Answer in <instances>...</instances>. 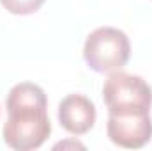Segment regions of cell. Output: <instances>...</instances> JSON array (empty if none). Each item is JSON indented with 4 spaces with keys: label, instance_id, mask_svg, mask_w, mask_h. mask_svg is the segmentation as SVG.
Here are the masks:
<instances>
[{
    "label": "cell",
    "instance_id": "cell-1",
    "mask_svg": "<svg viewBox=\"0 0 152 151\" xmlns=\"http://www.w3.org/2000/svg\"><path fill=\"white\" fill-rule=\"evenodd\" d=\"M131 57V43L126 32L115 27H99L88 34L83 46V59L96 73L120 71Z\"/></svg>",
    "mask_w": 152,
    "mask_h": 151
},
{
    "label": "cell",
    "instance_id": "cell-2",
    "mask_svg": "<svg viewBox=\"0 0 152 151\" xmlns=\"http://www.w3.org/2000/svg\"><path fill=\"white\" fill-rule=\"evenodd\" d=\"M103 100L108 114H149L152 87L138 75L113 71L103 85Z\"/></svg>",
    "mask_w": 152,
    "mask_h": 151
},
{
    "label": "cell",
    "instance_id": "cell-3",
    "mask_svg": "<svg viewBox=\"0 0 152 151\" xmlns=\"http://www.w3.org/2000/svg\"><path fill=\"white\" fill-rule=\"evenodd\" d=\"M51 133L48 109L23 107L7 110L4 124V142L16 151H32L41 148Z\"/></svg>",
    "mask_w": 152,
    "mask_h": 151
},
{
    "label": "cell",
    "instance_id": "cell-4",
    "mask_svg": "<svg viewBox=\"0 0 152 151\" xmlns=\"http://www.w3.org/2000/svg\"><path fill=\"white\" fill-rule=\"evenodd\" d=\"M106 133L118 148L140 150L152 139L151 114H108Z\"/></svg>",
    "mask_w": 152,
    "mask_h": 151
},
{
    "label": "cell",
    "instance_id": "cell-5",
    "mask_svg": "<svg viewBox=\"0 0 152 151\" xmlns=\"http://www.w3.org/2000/svg\"><path fill=\"white\" fill-rule=\"evenodd\" d=\"M96 117V105L83 94H67L58 103V123L73 135L90 132L94 128Z\"/></svg>",
    "mask_w": 152,
    "mask_h": 151
},
{
    "label": "cell",
    "instance_id": "cell-6",
    "mask_svg": "<svg viewBox=\"0 0 152 151\" xmlns=\"http://www.w3.org/2000/svg\"><path fill=\"white\" fill-rule=\"evenodd\" d=\"M23 107H39V109H48V98L42 87L32 82H21L16 84L5 101V109H23Z\"/></svg>",
    "mask_w": 152,
    "mask_h": 151
},
{
    "label": "cell",
    "instance_id": "cell-7",
    "mask_svg": "<svg viewBox=\"0 0 152 151\" xmlns=\"http://www.w3.org/2000/svg\"><path fill=\"white\" fill-rule=\"evenodd\" d=\"M2 7L11 13V14H18V16H27V14H34L42 7L44 0H0Z\"/></svg>",
    "mask_w": 152,
    "mask_h": 151
},
{
    "label": "cell",
    "instance_id": "cell-8",
    "mask_svg": "<svg viewBox=\"0 0 152 151\" xmlns=\"http://www.w3.org/2000/svg\"><path fill=\"white\" fill-rule=\"evenodd\" d=\"M66 146H73V148L85 150V146H83V144H80V142H76V141H73V142H58V144L55 146V150H58V148H66Z\"/></svg>",
    "mask_w": 152,
    "mask_h": 151
}]
</instances>
